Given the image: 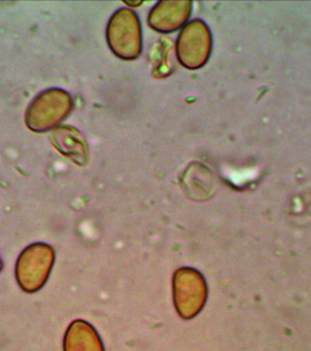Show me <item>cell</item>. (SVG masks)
<instances>
[{
	"label": "cell",
	"instance_id": "6da1fadb",
	"mask_svg": "<svg viewBox=\"0 0 311 351\" xmlns=\"http://www.w3.org/2000/svg\"><path fill=\"white\" fill-rule=\"evenodd\" d=\"M73 107L72 96L60 88H51L33 99L25 114V123L32 132H47L66 120Z\"/></svg>",
	"mask_w": 311,
	"mask_h": 351
},
{
	"label": "cell",
	"instance_id": "7a4b0ae2",
	"mask_svg": "<svg viewBox=\"0 0 311 351\" xmlns=\"http://www.w3.org/2000/svg\"><path fill=\"white\" fill-rule=\"evenodd\" d=\"M107 43L122 60H136L142 53V27L138 16L129 8L117 10L107 25Z\"/></svg>",
	"mask_w": 311,
	"mask_h": 351
},
{
	"label": "cell",
	"instance_id": "3957f363",
	"mask_svg": "<svg viewBox=\"0 0 311 351\" xmlns=\"http://www.w3.org/2000/svg\"><path fill=\"white\" fill-rule=\"evenodd\" d=\"M212 36L203 21H192L180 31L177 39V58L184 67L196 71L208 64Z\"/></svg>",
	"mask_w": 311,
	"mask_h": 351
},
{
	"label": "cell",
	"instance_id": "277c9868",
	"mask_svg": "<svg viewBox=\"0 0 311 351\" xmlns=\"http://www.w3.org/2000/svg\"><path fill=\"white\" fill-rule=\"evenodd\" d=\"M191 8V1H160L149 13V25L157 32H176L188 21Z\"/></svg>",
	"mask_w": 311,
	"mask_h": 351
},
{
	"label": "cell",
	"instance_id": "5b68a950",
	"mask_svg": "<svg viewBox=\"0 0 311 351\" xmlns=\"http://www.w3.org/2000/svg\"><path fill=\"white\" fill-rule=\"evenodd\" d=\"M52 140L54 147L62 155L71 157L79 165H84L88 156V148L79 130L69 125L60 127L52 132Z\"/></svg>",
	"mask_w": 311,
	"mask_h": 351
}]
</instances>
